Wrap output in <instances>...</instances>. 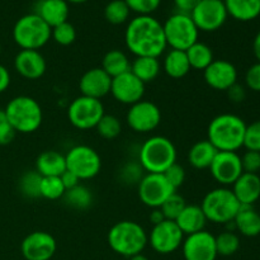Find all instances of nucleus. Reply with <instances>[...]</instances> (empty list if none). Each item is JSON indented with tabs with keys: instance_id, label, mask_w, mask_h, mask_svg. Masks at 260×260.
I'll return each mask as SVG.
<instances>
[{
	"instance_id": "1",
	"label": "nucleus",
	"mask_w": 260,
	"mask_h": 260,
	"mask_svg": "<svg viewBox=\"0 0 260 260\" xmlns=\"http://www.w3.org/2000/svg\"><path fill=\"white\" fill-rule=\"evenodd\" d=\"M124 42L136 57L159 58L168 47L162 24L151 15H137L129 20Z\"/></svg>"
},
{
	"instance_id": "2",
	"label": "nucleus",
	"mask_w": 260,
	"mask_h": 260,
	"mask_svg": "<svg viewBox=\"0 0 260 260\" xmlns=\"http://www.w3.org/2000/svg\"><path fill=\"white\" fill-rule=\"evenodd\" d=\"M246 123L236 114L222 113L210 122L207 140L217 151H234L244 146Z\"/></svg>"
},
{
	"instance_id": "3",
	"label": "nucleus",
	"mask_w": 260,
	"mask_h": 260,
	"mask_svg": "<svg viewBox=\"0 0 260 260\" xmlns=\"http://www.w3.org/2000/svg\"><path fill=\"white\" fill-rule=\"evenodd\" d=\"M108 245L118 255L131 258L141 254L147 245V234L135 221H119L108 231Z\"/></svg>"
},
{
	"instance_id": "4",
	"label": "nucleus",
	"mask_w": 260,
	"mask_h": 260,
	"mask_svg": "<svg viewBox=\"0 0 260 260\" xmlns=\"http://www.w3.org/2000/svg\"><path fill=\"white\" fill-rule=\"evenodd\" d=\"M139 161L146 173L164 174L177 162L175 145L165 136L150 137L140 149Z\"/></svg>"
},
{
	"instance_id": "5",
	"label": "nucleus",
	"mask_w": 260,
	"mask_h": 260,
	"mask_svg": "<svg viewBox=\"0 0 260 260\" xmlns=\"http://www.w3.org/2000/svg\"><path fill=\"white\" fill-rule=\"evenodd\" d=\"M4 112L14 131L19 134H33L40 128L43 121L40 103L28 95H18L10 99Z\"/></svg>"
},
{
	"instance_id": "6",
	"label": "nucleus",
	"mask_w": 260,
	"mask_h": 260,
	"mask_svg": "<svg viewBox=\"0 0 260 260\" xmlns=\"http://www.w3.org/2000/svg\"><path fill=\"white\" fill-rule=\"evenodd\" d=\"M241 205L234 192L226 187L210 190L203 198L201 208L207 221L215 223H230L238 215Z\"/></svg>"
},
{
	"instance_id": "7",
	"label": "nucleus",
	"mask_w": 260,
	"mask_h": 260,
	"mask_svg": "<svg viewBox=\"0 0 260 260\" xmlns=\"http://www.w3.org/2000/svg\"><path fill=\"white\" fill-rule=\"evenodd\" d=\"M52 28L36 13L23 15L13 27V40L22 50H40L51 40Z\"/></svg>"
},
{
	"instance_id": "8",
	"label": "nucleus",
	"mask_w": 260,
	"mask_h": 260,
	"mask_svg": "<svg viewBox=\"0 0 260 260\" xmlns=\"http://www.w3.org/2000/svg\"><path fill=\"white\" fill-rule=\"evenodd\" d=\"M162 28L167 45L172 50L187 51L198 41L200 30L190 15L185 13L178 12L170 15L162 24Z\"/></svg>"
},
{
	"instance_id": "9",
	"label": "nucleus",
	"mask_w": 260,
	"mask_h": 260,
	"mask_svg": "<svg viewBox=\"0 0 260 260\" xmlns=\"http://www.w3.org/2000/svg\"><path fill=\"white\" fill-rule=\"evenodd\" d=\"M66 169L80 180L93 179L102 169V159L98 152L86 145H76L65 155Z\"/></svg>"
},
{
	"instance_id": "10",
	"label": "nucleus",
	"mask_w": 260,
	"mask_h": 260,
	"mask_svg": "<svg viewBox=\"0 0 260 260\" xmlns=\"http://www.w3.org/2000/svg\"><path fill=\"white\" fill-rule=\"evenodd\" d=\"M104 106L102 101L80 95L74 99L68 108V118L78 129L95 128L104 116Z\"/></svg>"
},
{
	"instance_id": "11",
	"label": "nucleus",
	"mask_w": 260,
	"mask_h": 260,
	"mask_svg": "<svg viewBox=\"0 0 260 260\" xmlns=\"http://www.w3.org/2000/svg\"><path fill=\"white\" fill-rule=\"evenodd\" d=\"M177 192L164 174L147 173L139 182V197L145 206L159 208L169 196Z\"/></svg>"
},
{
	"instance_id": "12",
	"label": "nucleus",
	"mask_w": 260,
	"mask_h": 260,
	"mask_svg": "<svg viewBox=\"0 0 260 260\" xmlns=\"http://www.w3.org/2000/svg\"><path fill=\"white\" fill-rule=\"evenodd\" d=\"M189 15L198 30L202 32L220 29L229 17L223 0H202Z\"/></svg>"
},
{
	"instance_id": "13",
	"label": "nucleus",
	"mask_w": 260,
	"mask_h": 260,
	"mask_svg": "<svg viewBox=\"0 0 260 260\" xmlns=\"http://www.w3.org/2000/svg\"><path fill=\"white\" fill-rule=\"evenodd\" d=\"M184 234L182 233L175 221L164 220L162 222L154 225L147 241L156 253L167 255L177 251L182 246Z\"/></svg>"
},
{
	"instance_id": "14",
	"label": "nucleus",
	"mask_w": 260,
	"mask_h": 260,
	"mask_svg": "<svg viewBox=\"0 0 260 260\" xmlns=\"http://www.w3.org/2000/svg\"><path fill=\"white\" fill-rule=\"evenodd\" d=\"M126 121L132 131L137 134H149L156 129L161 122V112L155 103L142 99L129 106Z\"/></svg>"
},
{
	"instance_id": "15",
	"label": "nucleus",
	"mask_w": 260,
	"mask_h": 260,
	"mask_svg": "<svg viewBox=\"0 0 260 260\" xmlns=\"http://www.w3.org/2000/svg\"><path fill=\"white\" fill-rule=\"evenodd\" d=\"M208 169L213 179L223 187L233 185L244 173L241 156L234 151H218Z\"/></svg>"
},
{
	"instance_id": "16",
	"label": "nucleus",
	"mask_w": 260,
	"mask_h": 260,
	"mask_svg": "<svg viewBox=\"0 0 260 260\" xmlns=\"http://www.w3.org/2000/svg\"><path fill=\"white\" fill-rule=\"evenodd\" d=\"M56 250V239L46 231H33L20 244V251L25 260H50Z\"/></svg>"
},
{
	"instance_id": "17",
	"label": "nucleus",
	"mask_w": 260,
	"mask_h": 260,
	"mask_svg": "<svg viewBox=\"0 0 260 260\" xmlns=\"http://www.w3.org/2000/svg\"><path fill=\"white\" fill-rule=\"evenodd\" d=\"M182 250L184 260H216L218 255L215 236L206 230L188 235L183 240Z\"/></svg>"
},
{
	"instance_id": "18",
	"label": "nucleus",
	"mask_w": 260,
	"mask_h": 260,
	"mask_svg": "<svg viewBox=\"0 0 260 260\" xmlns=\"http://www.w3.org/2000/svg\"><path fill=\"white\" fill-rule=\"evenodd\" d=\"M111 94L119 103L132 106L144 98L145 84L128 71L112 78Z\"/></svg>"
},
{
	"instance_id": "19",
	"label": "nucleus",
	"mask_w": 260,
	"mask_h": 260,
	"mask_svg": "<svg viewBox=\"0 0 260 260\" xmlns=\"http://www.w3.org/2000/svg\"><path fill=\"white\" fill-rule=\"evenodd\" d=\"M203 78L215 90H226L238 83V70L235 65L228 60H213L206 70H203Z\"/></svg>"
},
{
	"instance_id": "20",
	"label": "nucleus",
	"mask_w": 260,
	"mask_h": 260,
	"mask_svg": "<svg viewBox=\"0 0 260 260\" xmlns=\"http://www.w3.org/2000/svg\"><path fill=\"white\" fill-rule=\"evenodd\" d=\"M112 78L102 68H93L85 71L79 80L81 95L99 99L111 93Z\"/></svg>"
},
{
	"instance_id": "21",
	"label": "nucleus",
	"mask_w": 260,
	"mask_h": 260,
	"mask_svg": "<svg viewBox=\"0 0 260 260\" xmlns=\"http://www.w3.org/2000/svg\"><path fill=\"white\" fill-rule=\"evenodd\" d=\"M14 68L22 78L27 80H37L45 75L47 62L40 51L20 50L14 58Z\"/></svg>"
},
{
	"instance_id": "22",
	"label": "nucleus",
	"mask_w": 260,
	"mask_h": 260,
	"mask_svg": "<svg viewBox=\"0 0 260 260\" xmlns=\"http://www.w3.org/2000/svg\"><path fill=\"white\" fill-rule=\"evenodd\" d=\"M36 14L51 28L68 22L69 3L66 0H40L36 7Z\"/></svg>"
},
{
	"instance_id": "23",
	"label": "nucleus",
	"mask_w": 260,
	"mask_h": 260,
	"mask_svg": "<svg viewBox=\"0 0 260 260\" xmlns=\"http://www.w3.org/2000/svg\"><path fill=\"white\" fill-rule=\"evenodd\" d=\"M243 206H253L260 198V177L258 174L243 173L231 189Z\"/></svg>"
},
{
	"instance_id": "24",
	"label": "nucleus",
	"mask_w": 260,
	"mask_h": 260,
	"mask_svg": "<svg viewBox=\"0 0 260 260\" xmlns=\"http://www.w3.org/2000/svg\"><path fill=\"white\" fill-rule=\"evenodd\" d=\"M175 223L182 230V233L188 236L205 230L207 218L201 206L187 205L175 218Z\"/></svg>"
},
{
	"instance_id": "25",
	"label": "nucleus",
	"mask_w": 260,
	"mask_h": 260,
	"mask_svg": "<svg viewBox=\"0 0 260 260\" xmlns=\"http://www.w3.org/2000/svg\"><path fill=\"white\" fill-rule=\"evenodd\" d=\"M36 170L42 177H61L66 172L65 155L55 150H47L38 155Z\"/></svg>"
},
{
	"instance_id": "26",
	"label": "nucleus",
	"mask_w": 260,
	"mask_h": 260,
	"mask_svg": "<svg viewBox=\"0 0 260 260\" xmlns=\"http://www.w3.org/2000/svg\"><path fill=\"white\" fill-rule=\"evenodd\" d=\"M233 222L235 230L246 238H255L260 235V213L254 210L253 206L241 205Z\"/></svg>"
},
{
	"instance_id": "27",
	"label": "nucleus",
	"mask_w": 260,
	"mask_h": 260,
	"mask_svg": "<svg viewBox=\"0 0 260 260\" xmlns=\"http://www.w3.org/2000/svg\"><path fill=\"white\" fill-rule=\"evenodd\" d=\"M217 152V149L208 140H201L193 144L188 151V161L194 169H208Z\"/></svg>"
},
{
	"instance_id": "28",
	"label": "nucleus",
	"mask_w": 260,
	"mask_h": 260,
	"mask_svg": "<svg viewBox=\"0 0 260 260\" xmlns=\"http://www.w3.org/2000/svg\"><path fill=\"white\" fill-rule=\"evenodd\" d=\"M228 14L240 22H250L260 15V0H223Z\"/></svg>"
},
{
	"instance_id": "29",
	"label": "nucleus",
	"mask_w": 260,
	"mask_h": 260,
	"mask_svg": "<svg viewBox=\"0 0 260 260\" xmlns=\"http://www.w3.org/2000/svg\"><path fill=\"white\" fill-rule=\"evenodd\" d=\"M161 68L165 71V74L173 79L184 78L192 70L187 53H185V51L180 50H170L165 55Z\"/></svg>"
},
{
	"instance_id": "30",
	"label": "nucleus",
	"mask_w": 260,
	"mask_h": 260,
	"mask_svg": "<svg viewBox=\"0 0 260 260\" xmlns=\"http://www.w3.org/2000/svg\"><path fill=\"white\" fill-rule=\"evenodd\" d=\"M161 63L157 57H136L131 62V73L144 84L151 83L159 76Z\"/></svg>"
},
{
	"instance_id": "31",
	"label": "nucleus",
	"mask_w": 260,
	"mask_h": 260,
	"mask_svg": "<svg viewBox=\"0 0 260 260\" xmlns=\"http://www.w3.org/2000/svg\"><path fill=\"white\" fill-rule=\"evenodd\" d=\"M102 69L111 78H116L131 70V61L123 51L111 50L104 55L102 60Z\"/></svg>"
},
{
	"instance_id": "32",
	"label": "nucleus",
	"mask_w": 260,
	"mask_h": 260,
	"mask_svg": "<svg viewBox=\"0 0 260 260\" xmlns=\"http://www.w3.org/2000/svg\"><path fill=\"white\" fill-rule=\"evenodd\" d=\"M185 53H187L190 69H193V70H206L210 66V63L215 60L212 48L206 45V43L200 42V41H197L194 45L190 46L185 51Z\"/></svg>"
},
{
	"instance_id": "33",
	"label": "nucleus",
	"mask_w": 260,
	"mask_h": 260,
	"mask_svg": "<svg viewBox=\"0 0 260 260\" xmlns=\"http://www.w3.org/2000/svg\"><path fill=\"white\" fill-rule=\"evenodd\" d=\"M63 202L71 208L75 210H86L93 203V194L85 185H76V187L68 189L62 197Z\"/></svg>"
},
{
	"instance_id": "34",
	"label": "nucleus",
	"mask_w": 260,
	"mask_h": 260,
	"mask_svg": "<svg viewBox=\"0 0 260 260\" xmlns=\"http://www.w3.org/2000/svg\"><path fill=\"white\" fill-rule=\"evenodd\" d=\"M41 182L42 175L37 170H29L19 178L18 188L25 198H38L41 197Z\"/></svg>"
},
{
	"instance_id": "35",
	"label": "nucleus",
	"mask_w": 260,
	"mask_h": 260,
	"mask_svg": "<svg viewBox=\"0 0 260 260\" xmlns=\"http://www.w3.org/2000/svg\"><path fill=\"white\" fill-rule=\"evenodd\" d=\"M129 13L131 10L124 0H112L104 8V18L107 22L114 25L126 23L129 18Z\"/></svg>"
},
{
	"instance_id": "36",
	"label": "nucleus",
	"mask_w": 260,
	"mask_h": 260,
	"mask_svg": "<svg viewBox=\"0 0 260 260\" xmlns=\"http://www.w3.org/2000/svg\"><path fill=\"white\" fill-rule=\"evenodd\" d=\"M215 239L218 255L231 256L240 248V239L231 230L223 231L220 235L215 236Z\"/></svg>"
},
{
	"instance_id": "37",
	"label": "nucleus",
	"mask_w": 260,
	"mask_h": 260,
	"mask_svg": "<svg viewBox=\"0 0 260 260\" xmlns=\"http://www.w3.org/2000/svg\"><path fill=\"white\" fill-rule=\"evenodd\" d=\"M66 188L60 177H42L41 182V197L50 201L60 200L63 197Z\"/></svg>"
},
{
	"instance_id": "38",
	"label": "nucleus",
	"mask_w": 260,
	"mask_h": 260,
	"mask_svg": "<svg viewBox=\"0 0 260 260\" xmlns=\"http://www.w3.org/2000/svg\"><path fill=\"white\" fill-rule=\"evenodd\" d=\"M96 132L101 137L106 140H113L119 136L122 131L121 121L113 114H104L95 127Z\"/></svg>"
},
{
	"instance_id": "39",
	"label": "nucleus",
	"mask_w": 260,
	"mask_h": 260,
	"mask_svg": "<svg viewBox=\"0 0 260 260\" xmlns=\"http://www.w3.org/2000/svg\"><path fill=\"white\" fill-rule=\"evenodd\" d=\"M185 206H187V203H185L184 198L179 193L174 192L172 196L167 198V201L159 208L162 212V215H164L165 220L175 221V218L179 216V213L182 212Z\"/></svg>"
},
{
	"instance_id": "40",
	"label": "nucleus",
	"mask_w": 260,
	"mask_h": 260,
	"mask_svg": "<svg viewBox=\"0 0 260 260\" xmlns=\"http://www.w3.org/2000/svg\"><path fill=\"white\" fill-rule=\"evenodd\" d=\"M51 38L61 46H70L76 40V29L70 22H63L51 29Z\"/></svg>"
},
{
	"instance_id": "41",
	"label": "nucleus",
	"mask_w": 260,
	"mask_h": 260,
	"mask_svg": "<svg viewBox=\"0 0 260 260\" xmlns=\"http://www.w3.org/2000/svg\"><path fill=\"white\" fill-rule=\"evenodd\" d=\"M244 147L250 151L260 152V119L250 124H246Z\"/></svg>"
},
{
	"instance_id": "42",
	"label": "nucleus",
	"mask_w": 260,
	"mask_h": 260,
	"mask_svg": "<svg viewBox=\"0 0 260 260\" xmlns=\"http://www.w3.org/2000/svg\"><path fill=\"white\" fill-rule=\"evenodd\" d=\"M131 12L139 15H151L160 7L161 0H124Z\"/></svg>"
},
{
	"instance_id": "43",
	"label": "nucleus",
	"mask_w": 260,
	"mask_h": 260,
	"mask_svg": "<svg viewBox=\"0 0 260 260\" xmlns=\"http://www.w3.org/2000/svg\"><path fill=\"white\" fill-rule=\"evenodd\" d=\"M164 175H165V178L168 179V182L172 184V187L174 188L175 190H177L179 187H182L183 183H184V180H185L184 168H183L182 165L177 164V162H175V164H173L172 167H170L169 169L164 173Z\"/></svg>"
},
{
	"instance_id": "44",
	"label": "nucleus",
	"mask_w": 260,
	"mask_h": 260,
	"mask_svg": "<svg viewBox=\"0 0 260 260\" xmlns=\"http://www.w3.org/2000/svg\"><path fill=\"white\" fill-rule=\"evenodd\" d=\"M241 165H243L244 173L258 174V172L260 170V152L248 150L241 156Z\"/></svg>"
},
{
	"instance_id": "45",
	"label": "nucleus",
	"mask_w": 260,
	"mask_h": 260,
	"mask_svg": "<svg viewBox=\"0 0 260 260\" xmlns=\"http://www.w3.org/2000/svg\"><path fill=\"white\" fill-rule=\"evenodd\" d=\"M15 134L17 132L8 121L4 109H0V145L4 146V145L10 144L14 140Z\"/></svg>"
},
{
	"instance_id": "46",
	"label": "nucleus",
	"mask_w": 260,
	"mask_h": 260,
	"mask_svg": "<svg viewBox=\"0 0 260 260\" xmlns=\"http://www.w3.org/2000/svg\"><path fill=\"white\" fill-rule=\"evenodd\" d=\"M245 83L250 90L260 93V62L254 63L246 70Z\"/></svg>"
},
{
	"instance_id": "47",
	"label": "nucleus",
	"mask_w": 260,
	"mask_h": 260,
	"mask_svg": "<svg viewBox=\"0 0 260 260\" xmlns=\"http://www.w3.org/2000/svg\"><path fill=\"white\" fill-rule=\"evenodd\" d=\"M141 170H144L140 164H135V162H131V164H127L126 167L122 169V178H123L124 182L127 183H137L141 180L142 174Z\"/></svg>"
},
{
	"instance_id": "48",
	"label": "nucleus",
	"mask_w": 260,
	"mask_h": 260,
	"mask_svg": "<svg viewBox=\"0 0 260 260\" xmlns=\"http://www.w3.org/2000/svg\"><path fill=\"white\" fill-rule=\"evenodd\" d=\"M201 2H202V0H174V4L180 13L190 14V12H192Z\"/></svg>"
},
{
	"instance_id": "49",
	"label": "nucleus",
	"mask_w": 260,
	"mask_h": 260,
	"mask_svg": "<svg viewBox=\"0 0 260 260\" xmlns=\"http://www.w3.org/2000/svg\"><path fill=\"white\" fill-rule=\"evenodd\" d=\"M228 94H229V98H230L234 103H240V102H243L246 96L245 89H244L241 85H239L238 83L229 89Z\"/></svg>"
},
{
	"instance_id": "50",
	"label": "nucleus",
	"mask_w": 260,
	"mask_h": 260,
	"mask_svg": "<svg viewBox=\"0 0 260 260\" xmlns=\"http://www.w3.org/2000/svg\"><path fill=\"white\" fill-rule=\"evenodd\" d=\"M60 178H61V180H62L63 187L66 188V190L71 189V188H74V187H76V185L80 184V179H79L75 174H73L71 172H69V170H66V172L63 173Z\"/></svg>"
},
{
	"instance_id": "51",
	"label": "nucleus",
	"mask_w": 260,
	"mask_h": 260,
	"mask_svg": "<svg viewBox=\"0 0 260 260\" xmlns=\"http://www.w3.org/2000/svg\"><path fill=\"white\" fill-rule=\"evenodd\" d=\"M10 85V73L4 65L0 63V94L4 93Z\"/></svg>"
},
{
	"instance_id": "52",
	"label": "nucleus",
	"mask_w": 260,
	"mask_h": 260,
	"mask_svg": "<svg viewBox=\"0 0 260 260\" xmlns=\"http://www.w3.org/2000/svg\"><path fill=\"white\" fill-rule=\"evenodd\" d=\"M149 218H150V221H151L152 225H157V223L162 222V221L165 220L164 215H162V212L160 211V208H152Z\"/></svg>"
},
{
	"instance_id": "53",
	"label": "nucleus",
	"mask_w": 260,
	"mask_h": 260,
	"mask_svg": "<svg viewBox=\"0 0 260 260\" xmlns=\"http://www.w3.org/2000/svg\"><path fill=\"white\" fill-rule=\"evenodd\" d=\"M253 52L256 60H258V62H260V30L256 33L255 38L253 41Z\"/></svg>"
},
{
	"instance_id": "54",
	"label": "nucleus",
	"mask_w": 260,
	"mask_h": 260,
	"mask_svg": "<svg viewBox=\"0 0 260 260\" xmlns=\"http://www.w3.org/2000/svg\"><path fill=\"white\" fill-rule=\"evenodd\" d=\"M129 260H150L149 258H147L146 255H144V254H137V255H134L129 258Z\"/></svg>"
},
{
	"instance_id": "55",
	"label": "nucleus",
	"mask_w": 260,
	"mask_h": 260,
	"mask_svg": "<svg viewBox=\"0 0 260 260\" xmlns=\"http://www.w3.org/2000/svg\"><path fill=\"white\" fill-rule=\"evenodd\" d=\"M68 3H71V4H83V3H86L88 0H66Z\"/></svg>"
},
{
	"instance_id": "56",
	"label": "nucleus",
	"mask_w": 260,
	"mask_h": 260,
	"mask_svg": "<svg viewBox=\"0 0 260 260\" xmlns=\"http://www.w3.org/2000/svg\"><path fill=\"white\" fill-rule=\"evenodd\" d=\"M0 55H2V46H0Z\"/></svg>"
}]
</instances>
